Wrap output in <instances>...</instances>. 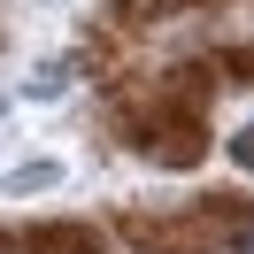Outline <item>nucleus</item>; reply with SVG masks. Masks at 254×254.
Wrapping results in <instances>:
<instances>
[{"label":"nucleus","mask_w":254,"mask_h":254,"mask_svg":"<svg viewBox=\"0 0 254 254\" xmlns=\"http://www.w3.org/2000/svg\"><path fill=\"white\" fill-rule=\"evenodd\" d=\"M54 185V162H31V170H8V192H39Z\"/></svg>","instance_id":"nucleus-1"},{"label":"nucleus","mask_w":254,"mask_h":254,"mask_svg":"<svg viewBox=\"0 0 254 254\" xmlns=\"http://www.w3.org/2000/svg\"><path fill=\"white\" fill-rule=\"evenodd\" d=\"M231 162H239V170H254V124H247V131L231 139Z\"/></svg>","instance_id":"nucleus-2"},{"label":"nucleus","mask_w":254,"mask_h":254,"mask_svg":"<svg viewBox=\"0 0 254 254\" xmlns=\"http://www.w3.org/2000/svg\"><path fill=\"white\" fill-rule=\"evenodd\" d=\"M223 254H254V223H239V231L223 239Z\"/></svg>","instance_id":"nucleus-3"}]
</instances>
